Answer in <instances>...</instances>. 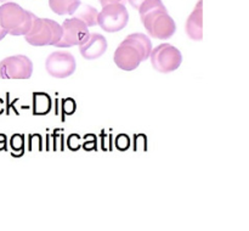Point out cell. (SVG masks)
Masks as SVG:
<instances>
[{"instance_id":"2","label":"cell","mask_w":249,"mask_h":231,"mask_svg":"<svg viewBox=\"0 0 249 231\" xmlns=\"http://www.w3.org/2000/svg\"><path fill=\"white\" fill-rule=\"evenodd\" d=\"M152 49V43L146 34H129L114 51V63L126 72L134 71L142 61L150 58Z\"/></svg>"},{"instance_id":"14","label":"cell","mask_w":249,"mask_h":231,"mask_svg":"<svg viewBox=\"0 0 249 231\" xmlns=\"http://www.w3.org/2000/svg\"><path fill=\"white\" fill-rule=\"evenodd\" d=\"M101 6H105V5H108V4H124L125 5L126 0H99Z\"/></svg>"},{"instance_id":"4","label":"cell","mask_w":249,"mask_h":231,"mask_svg":"<svg viewBox=\"0 0 249 231\" xmlns=\"http://www.w3.org/2000/svg\"><path fill=\"white\" fill-rule=\"evenodd\" d=\"M62 36V27L57 22L50 18H40L34 17L32 27L24 39L28 44L33 46L53 45L60 41Z\"/></svg>"},{"instance_id":"16","label":"cell","mask_w":249,"mask_h":231,"mask_svg":"<svg viewBox=\"0 0 249 231\" xmlns=\"http://www.w3.org/2000/svg\"><path fill=\"white\" fill-rule=\"evenodd\" d=\"M6 32L4 31V29L1 28V26H0V40H2V39L5 38V36H6Z\"/></svg>"},{"instance_id":"11","label":"cell","mask_w":249,"mask_h":231,"mask_svg":"<svg viewBox=\"0 0 249 231\" xmlns=\"http://www.w3.org/2000/svg\"><path fill=\"white\" fill-rule=\"evenodd\" d=\"M203 0H198L195 6L194 11L190 14L186 21L185 31L190 39L196 41H201L203 39V9H202Z\"/></svg>"},{"instance_id":"3","label":"cell","mask_w":249,"mask_h":231,"mask_svg":"<svg viewBox=\"0 0 249 231\" xmlns=\"http://www.w3.org/2000/svg\"><path fill=\"white\" fill-rule=\"evenodd\" d=\"M36 15L24 10L14 1H7L0 6V26L11 36H26L32 27Z\"/></svg>"},{"instance_id":"1","label":"cell","mask_w":249,"mask_h":231,"mask_svg":"<svg viewBox=\"0 0 249 231\" xmlns=\"http://www.w3.org/2000/svg\"><path fill=\"white\" fill-rule=\"evenodd\" d=\"M141 22L151 36L160 40H168L177 32V24L168 14L162 0H146L139 7Z\"/></svg>"},{"instance_id":"7","label":"cell","mask_w":249,"mask_h":231,"mask_svg":"<svg viewBox=\"0 0 249 231\" xmlns=\"http://www.w3.org/2000/svg\"><path fill=\"white\" fill-rule=\"evenodd\" d=\"M33 73V62L26 55H14L0 61V79H28Z\"/></svg>"},{"instance_id":"8","label":"cell","mask_w":249,"mask_h":231,"mask_svg":"<svg viewBox=\"0 0 249 231\" xmlns=\"http://www.w3.org/2000/svg\"><path fill=\"white\" fill-rule=\"evenodd\" d=\"M77 68L74 56L65 50H58L50 53L45 60V70L51 77L63 79L74 73Z\"/></svg>"},{"instance_id":"10","label":"cell","mask_w":249,"mask_h":231,"mask_svg":"<svg viewBox=\"0 0 249 231\" xmlns=\"http://www.w3.org/2000/svg\"><path fill=\"white\" fill-rule=\"evenodd\" d=\"M107 46V39L102 34L90 33L79 45V51L85 60H96L106 53Z\"/></svg>"},{"instance_id":"12","label":"cell","mask_w":249,"mask_h":231,"mask_svg":"<svg viewBox=\"0 0 249 231\" xmlns=\"http://www.w3.org/2000/svg\"><path fill=\"white\" fill-rule=\"evenodd\" d=\"M82 4L80 0H49V6L56 15H73L78 6Z\"/></svg>"},{"instance_id":"9","label":"cell","mask_w":249,"mask_h":231,"mask_svg":"<svg viewBox=\"0 0 249 231\" xmlns=\"http://www.w3.org/2000/svg\"><path fill=\"white\" fill-rule=\"evenodd\" d=\"M62 27V36L60 41L56 44V48H72V46H79L85 39L89 36V27L80 21L77 17L67 18L61 24Z\"/></svg>"},{"instance_id":"17","label":"cell","mask_w":249,"mask_h":231,"mask_svg":"<svg viewBox=\"0 0 249 231\" xmlns=\"http://www.w3.org/2000/svg\"><path fill=\"white\" fill-rule=\"evenodd\" d=\"M2 1H6L7 2V1H9V0H0V2H2Z\"/></svg>"},{"instance_id":"5","label":"cell","mask_w":249,"mask_h":231,"mask_svg":"<svg viewBox=\"0 0 249 231\" xmlns=\"http://www.w3.org/2000/svg\"><path fill=\"white\" fill-rule=\"evenodd\" d=\"M152 67L157 72L170 73L177 71L182 62V55L178 48L169 43H163L152 49L150 55Z\"/></svg>"},{"instance_id":"13","label":"cell","mask_w":249,"mask_h":231,"mask_svg":"<svg viewBox=\"0 0 249 231\" xmlns=\"http://www.w3.org/2000/svg\"><path fill=\"white\" fill-rule=\"evenodd\" d=\"M73 15H74V17L79 18L80 21L84 22L88 27H92L97 24L99 11L95 7L90 6V5L80 4Z\"/></svg>"},{"instance_id":"6","label":"cell","mask_w":249,"mask_h":231,"mask_svg":"<svg viewBox=\"0 0 249 231\" xmlns=\"http://www.w3.org/2000/svg\"><path fill=\"white\" fill-rule=\"evenodd\" d=\"M129 21V12L124 4H108L99 12L97 24L107 33H116L125 28Z\"/></svg>"},{"instance_id":"15","label":"cell","mask_w":249,"mask_h":231,"mask_svg":"<svg viewBox=\"0 0 249 231\" xmlns=\"http://www.w3.org/2000/svg\"><path fill=\"white\" fill-rule=\"evenodd\" d=\"M143 1H146V0H128L129 4H130L131 6H133L134 9H136V10H138L139 7H140V5L142 4Z\"/></svg>"}]
</instances>
